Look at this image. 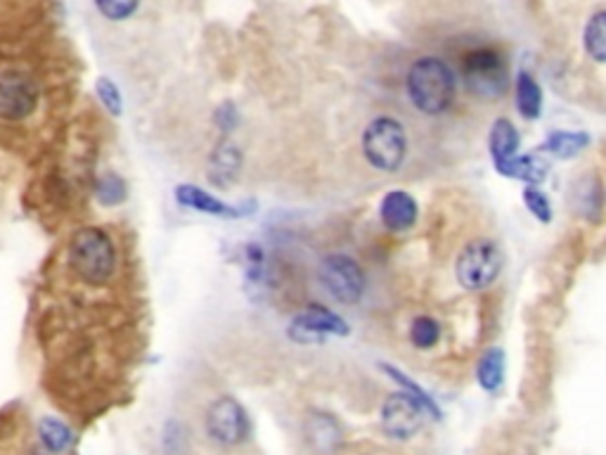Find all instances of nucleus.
Listing matches in <instances>:
<instances>
[{"mask_svg":"<svg viewBox=\"0 0 606 455\" xmlns=\"http://www.w3.org/2000/svg\"><path fill=\"white\" fill-rule=\"evenodd\" d=\"M67 256L72 271L83 283L95 287L109 283L116 273V264H119L112 237L100 226H83L76 230L69 240Z\"/></svg>","mask_w":606,"mask_h":455,"instance_id":"f257e3e1","label":"nucleus"},{"mask_svg":"<svg viewBox=\"0 0 606 455\" xmlns=\"http://www.w3.org/2000/svg\"><path fill=\"white\" fill-rule=\"evenodd\" d=\"M408 95L419 112L443 114L455 100V76L438 57H422L408 72Z\"/></svg>","mask_w":606,"mask_h":455,"instance_id":"f03ea898","label":"nucleus"},{"mask_svg":"<svg viewBox=\"0 0 606 455\" xmlns=\"http://www.w3.org/2000/svg\"><path fill=\"white\" fill-rule=\"evenodd\" d=\"M363 155L379 171L393 173L401 169L408 155V136L401 121L393 117L372 119L363 133Z\"/></svg>","mask_w":606,"mask_h":455,"instance_id":"7ed1b4c3","label":"nucleus"},{"mask_svg":"<svg viewBox=\"0 0 606 455\" xmlns=\"http://www.w3.org/2000/svg\"><path fill=\"white\" fill-rule=\"evenodd\" d=\"M318 280L332 299L346 306L358 304L367 285L363 268L348 254H327L318 266Z\"/></svg>","mask_w":606,"mask_h":455,"instance_id":"20e7f679","label":"nucleus"},{"mask_svg":"<svg viewBox=\"0 0 606 455\" xmlns=\"http://www.w3.org/2000/svg\"><path fill=\"white\" fill-rule=\"evenodd\" d=\"M41 100V88L36 79L22 69L0 72V121L17 124L36 112Z\"/></svg>","mask_w":606,"mask_h":455,"instance_id":"39448f33","label":"nucleus"},{"mask_svg":"<svg viewBox=\"0 0 606 455\" xmlns=\"http://www.w3.org/2000/svg\"><path fill=\"white\" fill-rule=\"evenodd\" d=\"M206 434L221 446H240L251 437V420L240 401L223 396L206 410Z\"/></svg>","mask_w":606,"mask_h":455,"instance_id":"423d86ee","label":"nucleus"},{"mask_svg":"<svg viewBox=\"0 0 606 455\" xmlns=\"http://www.w3.org/2000/svg\"><path fill=\"white\" fill-rule=\"evenodd\" d=\"M462 72L469 91L481 98H495L507 88V64L493 48H479L469 53L464 57Z\"/></svg>","mask_w":606,"mask_h":455,"instance_id":"0eeeda50","label":"nucleus"},{"mask_svg":"<svg viewBox=\"0 0 606 455\" xmlns=\"http://www.w3.org/2000/svg\"><path fill=\"white\" fill-rule=\"evenodd\" d=\"M502 271V254L493 242L479 240L464 247L457 259V280L467 290H486Z\"/></svg>","mask_w":606,"mask_h":455,"instance_id":"6e6552de","label":"nucleus"},{"mask_svg":"<svg viewBox=\"0 0 606 455\" xmlns=\"http://www.w3.org/2000/svg\"><path fill=\"white\" fill-rule=\"evenodd\" d=\"M327 335L346 337L348 325L344 318L322 304H308L301 313H296L289 325V337L299 344L322 342Z\"/></svg>","mask_w":606,"mask_h":455,"instance_id":"1a4fd4ad","label":"nucleus"},{"mask_svg":"<svg viewBox=\"0 0 606 455\" xmlns=\"http://www.w3.org/2000/svg\"><path fill=\"white\" fill-rule=\"evenodd\" d=\"M424 406L410 392L393 394L386 399L382 408V427L393 439H410L415 437L422 427Z\"/></svg>","mask_w":606,"mask_h":455,"instance_id":"9d476101","label":"nucleus"},{"mask_svg":"<svg viewBox=\"0 0 606 455\" xmlns=\"http://www.w3.org/2000/svg\"><path fill=\"white\" fill-rule=\"evenodd\" d=\"M176 202L183 204L192 211H199V214H209V216H218V219H244V216L254 214L256 202H247V204H228L218 197L211 195L197 185H178L176 188Z\"/></svg>","mask_w":606,"mask_h":455,"instance_id":"9b49d317","label":"nucleus"},{"mask_svg":"<svg viewBox=\"0 0 606 455\" xmlns=\"http://www.w3.org/2000/svg\"><path fill=\"white\" fill-rule=\"evenodd\" d=\"M240 171H242L240 147L232 145L228 138H223L221 143L214 147V152H211L209 171H206V176H209V181L218 185V188H225V185L237 181Z\"/></svg>","mask_w":606,"mask_h":455,"instance_id":"f8f14e48","label":"nucleus"},{"mask_svg":"<svg viewBox=\"0 0 606 455\" xmlns=\"http://www.w3.org/2000/svg\"><path fill=\"white\" fill-rule=\"evenodd\" d=\"M379 216L382 223L389 230H410L417 221V202L412 200V195L403 190H391L389 195H384L382 207H379Z\"/></svg>","mask_w":606,"mask_h":455,"instance_id":"ddd939ff","label":"nucleus"},{"mask_svg":"<svg viewBox=\"0 0 606 455\" xmlns=\"http://www.w3.org/2000/svg\"><path fill=\"white\" fill-rule=\"evenodd\" d=\"M306 437H308V441H311V446L315 448V451L325 455L337 448L341 432H339L337 422H334L330 415L313 413L306 422Z\"/></svg>","mask_w":606,"mask_h":455,"instance_id":"4468645a","label":"nucleus"},{"mask_svg":"<svg viewBox=\"0 0 606 455\" xmlns=\"http://www.w3.org/2000/svg\"><path fill=\"white\" fill-rule=\"evenodd\" d=\"M519 133L512 121L498 119L491 128V157L495 164L507 162V159L517 157L519 152Z\"/></svg>","mask_w":606,"mask_h":455,"instance_id":"2eb2a0df","label":"nucleus"},{"mask_svg":"<svg viewBox=\"0 0 606 455\" xmlns=\"http://www.w3.org/2000/svg\"><path fill=\"white\" fill-rule=\"evenodd\" d=\"M498 166V171L502 173V176H509V178H517V181H526V183H540L545 181V164H540L538 159L533 157H512L507 159V162H500L495 164Z\"/></svg>","mask_w":606,"mask_h":455,"instance_id":"dca6fc26","label":"nucleus"},{"mask_svg":"<svg viewBox=\"0 0 606 455\" xmlns=\"http://www.w3.org/2000/svg\"><path fill=\"white\" fill-rule=\"evenodd\" d=\"M517 107L526 119H535L543 110V91L533 76L526 72L517 76Z\"/></svg>","mask_w":606,"mask_h":455,"instance_id":"f3484780","label":"nucleus"},{"mask_svg":"<svg viewBox=\"0 0 606 455\" xmlns=\"http://www.w3.org/2000/svg\"><path fill=\"white\" fill-rule=\"evenodd\" d=\"M38 437H41L43 446L53 453H62L67 451L69 446L74 444V434L64 422L55 420V418H43L41 425H38Z\"/></svg>","mask_w":606,"mask_h":455,"instance_id":"a211bd4d","label":"nucleus"},{"mask_svg":"<svg viewBox=\"0 0 606 455\" xmlns=\"http://www.w3.org/2000/svg\"><path fill=\"white\" fill-rule=\"evenodd\" d=\"M502 380H505V354L502 349H488L479 363V382L486 392H495L500 389Z\"/></svg>","mask_w":606,"mask_h":455,"instance_id":"6ab92c4d","label":"nucleus"},{"mask_svg":"<svg viewBox=\"0 0 606 455\" xmlns=\"http://www.w3.org/2000/svg\"><path fill=\"white\" fill-rule=\"evenodd\" d=\"M244 261H247L244 283H247L249 292H256V297H259L263 285H266V254H263L261 245H254V242L247 245V249H244Z\"/></svg>","mask_w":606,"mask_h":455,"instance_id":"aec40b11","label":"nucleus"},{"mask_svg":"<svg viewBox=\"0 0 606 455\" xmlns=\"http://www.w3.org/2000/svg\"><path fill=\"white\" fill-rule=\"evenodd\" d=\"M590 136L588 133H566V131H554L550 138L545 140V150H550L554 157H576L583 147H588Z\"/></svg>","mask_w":606,"mask_h":455,"instance_id":"412c9836","label":"nucleus"},{"mask_svg":"<svg viewBox=\"0 0 606 455\" xmlns=\"http://www.w3.org/2000/svg\"><path fill=\"white\" fill-rule=\"evenodd\" d=\"M585 48L597 62H606V12H599L590 19L585 29Z\"/></svg>","mask_w":606,"mask_h":455,"instance_id":"4be33fe9","label":"nucleus"},{"mask_svg":"<svg viewBox=\"0 0 606 455\" xmlns=\"http://www.w3.org/2000/svg\"><path fill=\"white\" fill-rule=\"evenodd\" d=\"M95 195H98V202L105 204V207H119L126 200V181L119 173L109 171L100 178Z\"/></svg>","mask_w":606,"mask_h":455,"instance_id":"5701e85b","label":"nucleus"},{"mask_svg":"<svg viewBox=\"0 0 606 455\" xmlns=\"http://www.w3.org/2000/svg\"><path fill=\"white\" fill-rule=\"evenodd\" d=\"M95 95H98L100 105L105 107L112 117H121V114H124V95H121L114 79L100 76V79L95 81Z\"/></svg>","mask_w":606,"mask_h":455,"instance_id":"b1692460","label":"nucleus"},{"mask_svg":"<svg viewBox=\"0 0 606 455\" xmlns=\"http://www.w3.org/2000/svg\"><path fill=\"white\" fill-rule=\"evenodd\" d=\"M93 3L100 17H105L107 22H126L138 12L143 0H93Z\"/></svg>","mask_w":606,"mask_h":455,"instance_id":"393cba45","label":"nucleus"},{"mask_svg":"<svg viewBox=\"0 0 606 455\" xmlns=\"http://www.w3.org/2000/svg\"><path fill=\"white\" fill-rule=\"evenodd\" d=\"M438 335H441L438 323L434 318H427V316L415 318V323H412V328H410V339L417 349H429V346H434L438 342Z\"/></svg>","mask_w":606,"mask_h":455,"instance_id":"a878e982","label":"nucleus"},{"mask_svg":"<svg viewBox=\"0 0 606 455\" xmlns=\"http://www.w3.org/2000/svg\"><path fill=\"white\" fill-rule=\"evenodd\" d=\"M524 202L526 207L531 214L538 219L540 223H550L552 221V207H550V200L545 197V192H540L538 188H528L524 190Z\"/></svg>","mask_w":606,"mask_h":455,"instance_id":"bb28decb","label":"nucleus"},{"mask_svg":"<svg viewBox=\"0 0 606 455\" xmlns=\"http://www.w3.org/2000/svg\"><path fill=\"white\" fill-rule=\"evenodd\" d=\"M382 370H384V373H386V375H391V377H393V380H396V382H401V384H403V387H405V389H408V392H410L412 396H415V399H417L419 403H422V406H424V410H427V413H431V415H438V408H436V403L429 399V394H427V392H422V389H419V387H417V384H412V382L408 380V377H405L403 373H398V370H396V368H389V365H384V368H382Z\"/></svg>","mask_w":606,"mask_h":455,"instance_id":"cd10ccee","label":"nucleus"},{"mask_svg":"<svg viewBox=\"0 0 606 455\" xmlns=\"http://www.w3.org/2000/svg\"><path fill=\"white\" fill-rule=\"evenodd\" d=\"M237 121H240V117H237V107L232 105V102H223V105L216 110V124H218V128H221V133L225 138L235 131Z\"/></svg>","mask_w":606,"mask_h":455,"instance_id":"c85d7f7f","label":"nucleus"}]
</instances>
